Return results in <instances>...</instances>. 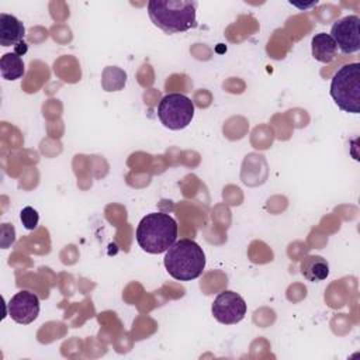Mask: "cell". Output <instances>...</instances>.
Masks as SVG:
<instances>
[{
	"instance_id": "cell-1",
	"label": "cell",
	"mask_w": 360,
	"mask_h": 360,
	"mask_svg": "<svg viewBox=\"0 0 360 360\" xmlns=\"http://www.w3.org/2000/svg\"><path fill=\"white\" fill-rule=\"evenodd\" d=\"M195 1L188 0H150L148 14L150 21L166 34L183 32L197 25Z\"/></svg>"
},
{
	"instance_id": "cell-2",
	"label": "cell",
	"mask_w": 360,
	"mask_h": 360,
	"mask_svg": "<svg viewBox=\"0 0 360 360\" xmlns=\"http://www.w3.org/2000/svg\"><path fill=\"white\" fill-rule=\"evenodd\" d=\"M163 264L173 278L179 281H191L202 274L205 255L197 242L184 238L174 242L166 250Z\"/></svg>"
},
{
	"instance_id": "cell-3",
	"label": "cell",
	"mask_w": 360,
	"mask_h": 360,
	"mask_svg": "<svg viewBox=\"0 0 360 360\" xmlns=\"http://www.w3.org/2000/svg\"><path fill=\"white\" fill-rule=\"evenodd\" d=\"M177 238V222L165 212L145 215L136 228V242L142 250L159 255L166 252Z\"/></svg>"
},
{
	"instance_id": "cell-4",
	"label": "cell",
	"mask_w": 360,
	"mask_h": 360,
	"mask_svg": "<svg viewBox=\"0 0 360 360\" xmlns=\"http://www.w3.org/2000/svg\"><path fill=\"white\" fill-rule=\"evenodd\" d=\"M330 96L336 105L352 114L360 112V63H346L336 70L330 82Z\"/></svg>"
},
{
	"instance_id": "cell-5",
	"label": "cell",
	"mask_w": 360,
	"mask_h": 360,
	"mask_svg": "<svg viewBox=\"0 0 360 360\" xmlns=\"http://www.w3.org/2000/svg\"><path fill=\"white\" fill-rule=\"evenodd\" d=\"M158 117L166 128L183 129L194 117V103L181 93H169L159 101Z\"/></svg>"
},
{
	"instance_id": "cell-6",
	"label": "cell",
	"mask_w": 360,
	"mask_h": 360,
	"mask_svg": "<svg viewBox=\"0 0 360 360\" xmlns=\"http://www.w3.org/2000/svg\"><path fill=\"white\" fill-rule=\"evenodd\" d=\"M246 309L248 307L242 295L231 290L219 292L211 307L214 318L224 325H233L240 322L246 315Z\"/></svg>"
},
{
	"instance_id": "cell-7",
	"label": "cell",
	"mask_w": 360,
	"mask_h": 360,
	"mask_svg": "<svg viewBox=\"0 0 360 360\" xmlns=\"http://www.w3.org/2000/svg\"><path fill=\"white\" fill-rule=\"evenodd\" d=\"M360 17L350 14L339 18L330 28V37L343 53H354L360 49Z\"/></svg>"
},
{
	"instance_id": "cell-8",
	"label": "cell",
	"mask_w": 360,
	"mask_h": 360,
	"mask_svg": "<svg viewBox=\"0 0 360 360\" xmlns=\"http://www.w3.org/2000/svg\"><path fill=\"white\" fill-rule=\"evenodd\" d=\"M7 311L14 322L28 325L34 322L39 314V298L31 291L21 290L10 298Z\"/></svg>"
},
{
	"instance_id": "cell-9",
	"label": "cell",
	"mask_w": 360,
	"mask_h": 360,
	"mask_svg": "<svg viewBox=\"0 0 360 360\" xmlns=\"http://www.w3.org/2000/svg\"><path fill=\"white\" fill-rule=\"evenodd\" d=\"M25 35L24 24L14 15L1 13L0 14V45L15 46L22 41Z\"/></svg>"
},
{
	"instance_id": "cell-10",
	"label": "cell",
	"mask_w": 360,
	"mask_h": 360,
	"mask_svg": "<svg viewBox=\"0 0 360 360\" xmlns=\"http://www.w3.org/2000/svg\"><path fill=\"white\" fill-rule=\"evenodd\" d=\"M300 271L308 281L319 283L329 274V264L326 259L319 255H308L300 263Z\"/></svg>"
},
{
	"instance_id": "cell-11",
	"label": "cell",
	"mask_w": 360,
	"mask_h": 360,
	"mask_svg": "<svg viewBox=\"0 0 360 360\" xmlns=\"http://www.w3.org/2000/svg\"><path fill=\"white\" fill-rule=\"evenodd\" d=\"M312 56L322 63H330L338 53V45L333 38L326 32L316 34L311 41Z\"/></svg>"
},
{
	"instance_id": "cell-12",
	"label": "cell",
	"mask_w": 360,
	"mask_h": 360,
	"mask_svg": "<svg viewBox=\"0 0 360 360\" xmlns=\"http://www.w3.org/2000/svg\"><path fill=\"white\" fill-rule=\"evenodd\" d=\"M25 66L22 58L15 52H7L0 59V73L6 80H17L22 77Z\"/></svg>"
},
{
	"instance_id": "cell-13",
	"label": "cell",
	"mask_w": 360,
	"mask_h": 360,
	"mask_svg": "<svg viewBox=\"0 0 360 360\" xmlns=\"http://www.w3.org/2000/svg\"><path fill=\"white\" fill-rule=\"evenodd\" d=\"M20 219L24 225L25 229L28 231H34L37 226H38V222H39V215H38V211L30 205L24 207L20 212Z\"/></svg>"
},
{
	"instance_id": "cell-14",
	"label": "cell",
	"mask_w": 360,
	"mask_h": 360,
	"mask_svg": "<svg viewBox=\"0 0 360 360\" xmlns=\"http://www.w3.org/2000/svg\"><path fill=\"white\" fill-rule=\"evenodd\" d=\"M24 52H27V45L24 41H21L20 44L15 45V53H18L21 56V53H24Z\"/></svg>"
},
{
	"instance_id": "cell-15",
	"label": "cell",
	"mask_w": 360,
	"mask_h": 360,
	"mask_svg": "<svg viewBox=\"0 0 360 360\" xmlns=\"http://www.w3.org/2000/svg\"><path fill=\"white\" fill-rule=\"evenodd\" d=\"M290 4H292V6H295V7H300V8H308V7L316 6L318 1H311V3H308V4H298V3H295V1H290Z\"/></svg>"
}]
</instances>
